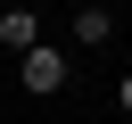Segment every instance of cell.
Wrapping results in <instances>:
<instances>
[{
    "mask_svg": "<svg viewBox=\"0 0 132 124\" xmlns=\"http://www.w3.org/2000/svg\"><path fill=\"white\" fill-rule=\"evenodd\" d=\"M66 74H74V58H66L58 41H33V50L16 58V83H25L33 99H50V91H66Z\"/></svg>",
    "mask_w": 132,
    "mask_h": 124,
    "instance_id": "6da1fadb",
    "label": "cell"
},
{
    "mask_svg": "<svg viewBox=\"0 0 132 124\" xmlns=\"http://www.w3.org/2000/svg\"><path fill=\"white\" fill-rule=\"evenodd\" d=\"M107 41H116V17L99 0H74V50H107Z\"/></svg>",
    "mask_w": 132,
    "mask_h": 124,
    "instance_id": "7a4b0ae2",
    "label": "cell"
},
{
    "mask_svg": "<svg viewBox=\"0 0 132 124\" xmlns=\"http://www.w3.org/2000/svg\"><path fill=\"white\" fill-rule=\"evenodd\" d=\"M33 41H41V17H33V8H0V50H8V58H25Z\"/></svg>",
    "mask_w": 132,
    "mask_h": 124,
    "instance_id": "3957f363",
    "label": "cell"
},
{
    "mask_svg": "<svg viewBox=\"0 0 132 124\" xmlns=\"http://www.w3.org/2000/svg\"><path fill=\"white\" fill-rule=\"evenodd\" d=\"M116 107H124V116H132V66H124V74H116Z\"/></svg>",
    "mask_w": 132,
    "mask_h": 124,
    "instance_id": "277c9868",
    "label": "cell"
}]
</instances>
